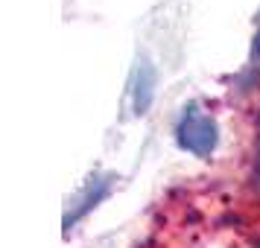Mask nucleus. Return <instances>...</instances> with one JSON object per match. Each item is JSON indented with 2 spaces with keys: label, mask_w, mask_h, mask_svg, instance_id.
Listing matches in <instances>:
<instances>
[{
  "label": "nucleus",
  "mask_w": 260,
  "mask_h": 248,
  "mask_svg": "<svg viewBox=\"0 0 260 248\" xmlns=\"http://www.w3.org/2000/svg\"><path fill=\"white\" fill-rule=\"evenodd\" d=\"M176 134H178V146L187 149V152H193V155H199V158L213 155L216 143H219V129H216V123H213V117H208L199 105H184L181 117H178Z\"/></svg>",
  "instance_id": "obj_1"
},
{
  "label": "nucleus",
  "mask_w": 260,
  "mask_h": 248,
  "mask_svg": "<svg viewBox=\"0 0 260 248\" xmlns=\"http://www.w3.org/2000/svg\"><path fill=\"white\" fill-rule=\"evenodd\" d=\"M155 85H158V73L149 61L143 59L138 64V70H135V82H132V108H135V114L143 117L155 102Z\"/></svg>",
  "instance_id": "obj_2"
},
{
  "label": "nucleus",
  "mask_w": 260,
  "mask_h": 248,
  "mask_svg": "<svg viewBox=\"0 0 260 248\" xmlns=\"http://www.w3.org/2000/svg\"><path fill=\"white\" fill-rule=\"evenodd\" d=\"M108 187H111V178H100V187H96V190L91 187V190H88V196L82 199V204H79V207H76L73 213H68V216H64V231H71V228L79 222V219H82L85 213L94 210L96 204H100V201L108 196Z\"/></svg>",
  "instance_id": "obj_3"
},
{
  "label": "nucleus",
  "mask_w": 260,
  "mask_h": 248,
  "mask_svg": "<svg viewBox=\"0 0 260 248\" xmlns=\"http://www.w3.org/2000/svg\"><path fill=\"white\" fill-rule=\"evenodd\" d=\"M251 61L254 64L260 61V26H257V32H254V44H251Z\"/></svg>",
  "instance_id": "obj_4"
},
{
  "label": "nucleus",
  "mask_w": 260,
  "mask_h": 248,
  "mask_svg": "<svg viewBox=\"0 0 260 248\" xmlns=\"http://www.w3.org/2000/svg\"><path fill=\"white\" fill-rule=\"evenodd\" d=\"M254 184L260 187V137H257V158H254Z\"/></svg>",
  "instance_id": "obj_5"
}]
</instances>
